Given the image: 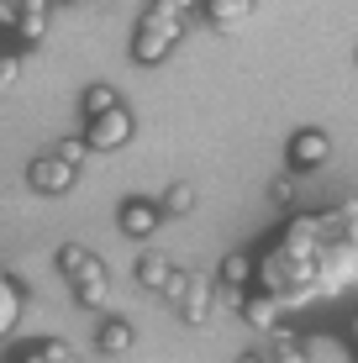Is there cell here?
<instances>
[{"mask_svg":"<svg viewBox=\"0 0 358 363\" xmlns=\"http://www.w3.org/2000/svg\"><path fill=\"white\" fill-rule=\"evenodd\" d=\"M53 27V0H16V43L37 48Z\"/></svg>","mask_w":358,"mask_h":363,"instance_id":"cell-7","label":"cell"},{"mask_svg":"<svg viewBox=\"0 0 358 363\" xmlns=\"http://www.w3.org/2000/svg\"><path fill=\"white\" fill-rule=\"evenodd\" d=\"M348 337H353V342H358V316H353V327H348Z\"/></svg>","mask_w":358,"mask_h":363,"instance_id":"cell-27","label":"cell"},{"mask_svg":"<svg viewBox=\"0 0 358 363\" xmlns=\"http://www.w3.org/2000/svg\"><path fill=\"white\" fill-rule=\"evenodd\" d=\"M353 284H358V242L337 237V242H327L322 258H316V295L337 300V295H348Z\"/></svg>","mask_w":358,"mask_h":363,"instance_id":"cell-3","label":"cell"},{"mask_svg":"<svg viewBox=\"0 0 358 363\" xmlns=\"http://www.w3.org/2000/svg\"><path fill=\"white\" fill-rule=\"evenodd\" d=\"M53 158H58V164H69V169H79L84 158H90V147H84V137H64V143L53 147Z\"/></svg>","mask_w":358,"mask_h":363,"instance_id":"cell-17","label":"cell"},{"mask_svg":"<svg viewBox=\"0 0 358 363\" xmlns=\"http://www.w3.org/2000/svg\"><path fill=\"white\" fill-rule=\"evenodd\" d=\"M295 195H301V190H295V179H290V174H279V179H274V206L279 211H295Z\"/></svg>","mask_w":358,"mask_h":363,"instance_id":"cell-20","label":"cell"},{"mask_svg":"<svg viewBox=\"0 0 358 363\" xmlns=\"http://www.w3.org/2000/svg\"><path fill=\"white\" fill-rule=\"evenodd\" d=\"M16 311H21V290L11 284V290H0V337L16 327Z\"/></svg>","mask_w":358,"mask_h":363,"instance_id":"cell-19","label":"cell"},{"mask_svg":"<svg viewBox=\"0 0 358 363\" xmlns=\"http://www.w3.org/2000/svg\"><path fill=\"white\" fill-rule=\"evenodd\" d=\"M64 6H116V0H64Z\"/></svg>","mask_w":358,"mask_h":363,"instance_id":"cell-24","label":"cell"},{"mask_svg":"<svg viewBox=\"0 0 358 363\" xmlns=\"http://www.w3.org/2000/svg\"><path fill=\"white\" fill-rule=\"evenodd\" d=\"M237 363H269V353H242Z\"/></svg>","mask_w":358,"mask_h":363,"instance_id":"cell-25","label":"cell"},{"mask_svg":"<svg viewBox=\"0 0 358 363\" xmlns=\"http://www.w3.org/2000/svg\"><path fill=\"white\" fill-rule=\"evenodd\" d=\"M132 132H138L132 111L116 106V111H106V116H90V121H84V147H90V153H116V147L132 143Z\"/></svg>","mask_w":358,"mask_h":363,"instance_id":"cell-4","label":"cell"},{"mask_svg":"<svg viewBox=\"0 0 358 363\" xmlns=\"http://www.w3.org/2000/svg\"><path fill=\"white\" fill-rule=\"evenodd\" d=\"M153 206H158V216H190V211H195V184H184V179L169 184Z\"/></svg>","mask_w":358,"mask_h":363,"instance_id":"cell-14","label":"cell"},{"mask_svg":"<svg viewBox=\"0 0 358 363\" xmlns=\"http://www.w3.org/2000/svg\"><path fill=\"white\" fill-rule=\"evenodd\" d=\"M179 321L184 327H206V321H211V279H201V274H184V290H179Z\"/></svg>","mask_w":358,"mask_h":363,"instance_id":"cell-6","label":"cell"},{"mask_svg":"<svg viewBox=\"0 0 358 363\" xmlns=\"http://www.w3.org/2000/svg\"><path fill=\"white\" fill-rule=\"evenodd\" d=\"M242 321H248L253 332H274V327H285V306H279L274 295L253 290L248 300H242Z\"/></svg>","mask_w":358,"mask_h":363,"instance_id":"cell-11","label":"cell"},{"mask_svg":"<svg viewBox=\"0 0 358 363\" xmlns=\"http://www.w3.org/2000/svg\"><path fill=\"white\" fill-rule=\"evenodd\" d=\"M116 227L127 232V237H138V242H147L158 227H164V216H158V206L153 200H142V195H132V200H121V211H116Z\"/></svg>","mask_w":358,"mask_h":363,"instance_id":"cell-8","label":"cell"},{"mask_svg":"<svg viewBox=\"0 0 358 363\" xmlns=\"http://www.w3.org/2000/svg\"><path fill=\"white\" fill-rule=\"evenodd\" d=\"M116 106H121V95L111 90V84H90V90H84V121L106 116V111H116Z\"/></svg>","mask_w":358,"mask_h":363,"instance_id":"cell-16","label":"cell"},{"mask_svg":"<svg viewBox=\"0 0 358 363\" xmlns=\"http://www.w3.org/2000/svg\"><path fill=\"white\" fill-rule=\"evenodd\" d=\"M248 279H253V253H227V258H221L216 284H237V290H248Z\"/></svg>","mask_w":358,"mask_h":363,"instance_id":"cell-15","label":"cell"},{"mask_svg":"<svg viewBox=\"0 0 358 363\" xmlns=\"http://www.w3.org/2000/svg\"><path fill=\"white\" fill-rule=\"evenodd\" d=\"M16 363H47V358H43V353H37V347H27V353H21Z\"/></svg>","mask_w":358,"mask_h":363,"instance_id":"cell-23","label":"cell"},{"mask_svg":"<svg viewBox=\"0 0 358 363\" xmlns=\"http://www.w3.org/2000/svg\"><path fill=\"white\" fill-rule=\"evenodd\" d=\"M0 290H11V269L6 264H0Z\"/></svg>","mask_w":358,"mask_h":363,"instance_id":"cell-26","label":"cell"},{"mask_svg":"<svg viewBox=\"0 0 358 363\" xmlns=\"http://www.w3.org/2000/svg\"><path fill=\"white\" fill-rule=\"evenodd\" d=\"M174 279V264H169L164 253H142L138 258V284L142 290H153V295H164V284Z\"/></svg>","mask_w":358,"mask_h":363,"instance_id":"cell-13","label":"cell"},{"mask_svg":"<svg viewBox=\"0 0 358 363\" xmlns=\"http://www.w3.org/2000/svg\"><path fill=\"white\" fill-rule=\"evenodd\" d=\"M27 184H32L37 195H69L74 184H79V169H69V164H58L53 153H43V158H32Z\"/></svg>","mask_w":358,"mask_h":363,"instance_id":"cell-5","label":"cell"},{"mask_svg":"<svg viewBox=\"0 0 358 363\" xmlns=\"http://www.w3.org/2000/svg\"><path fill=\"white\" fill-rule=\"evenodd\" d=\"M132 342H138V332H132V321H121V316L101 321V332H95V347H101V358H127Z\"/></svg>","mask_w":358,"mask_h":363,"instance_id":"cell-12","label":"cell"},{"mask_svg":"<svg viewBox=\"0 0 358 363\" xmlns=\"http://www.w3.org/2000/svg\"><path fill=\"white\" fill-rule=\"evenodd\" d=\"M269 363H306V353H301V342H279L269 353Z\"/></svg>","mask_w":358,"mask_h":363,"instance_id":"cell-21","label":"cell"},{"mask_svg":"<svg viewBox=\"0 0 358 363\" xmlns=\"http://www.w3.org/2000/svg\"><path fill=\"white\" fill-rule=\"evenodd\" d=\"M64 363H84V358H74V353H69V358H64Z\"/></svg>","mask_w":358,"mask_h":363,"instance_id":"cell-28","label":"cell"},{"mask_svg":"<svg viewBox=\"0 0 358 363\" xmlns=\"http://www.w3.org/2000/svg\"><path fill=\"white\" fill-rule=\"evenodd\" d=\"M0 32H16V0H0Z\"/></svg>","mask_w":358,"mask_h":363,"instance_id":"cell-22","label":"cell"},{"mask_svg":"<svg viewBox=\"0 0 358 363\" xmlns=\"http://www.w3.org/2000/svg\"><path fill=\"white\" fill-rule=\"evenodd\" d=\"M58 274L74 284V300L84 311H106L111 306V279H106V264L79 242H64L58 247Z\"/></svg>","mask_w":358,"mask_h":363,"instance_id":"cell-2","label":"cell"},{"mask_svg":"<svg viewBox=\"0 0 358 363\" xmlns=\"http://www.w3.org/2000/svg\"><path fill=\"white\" fill-rule=\"evenodd\" d=\"M242 300H248V290H237V284H211V306L237 311V316H242Z\"/></svg>","mask_w":358,"mask_h":363,"instance_id":"cell-18","label":"cell"},{"mask_svg":"<svg viewBox=\"0 0 358 363\" xmlns=\"http://www.w3.org/2000/svg\"><path fill=\"white\" fill-rule=\"evenodd\" d=\"M332 158V137L322 127H301L290 137V169H322Z\"/></svg>","mask_w":358,"mask_h":363,"instance_id":"cell-9","label":"cell"},{"mask_svg":"<svg viewBox=\"0 0 358 363\" xmlns=\"http://www.w3.org/2000/svg\"><path fill=\"white\" fill-rule=\"evenodd\" d=\"M258 11V0H206V21H211L216 32H237L248 27Z\"/></svg>","mask_w":358,"mask_h":363,"instance_id":"cell-10","label":"cell"},{"mask_svg":"<svg viewBox=\"0 0 358 363\" xmlns=\"http://www.w3.org/2000/svg\"><path fill=\"white\" fill-rule=\"evenodd\" d=\"M201 6V0H153L138 21V37H132V58L138 64H164L184 37V16Z\"/></svg>","mask_w":358,"mask_h":363,"instance_id":"cell-1","label":"cell"}]
</instances>
